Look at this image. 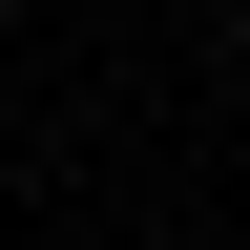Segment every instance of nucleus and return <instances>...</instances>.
<instances>
[]
</instances>
